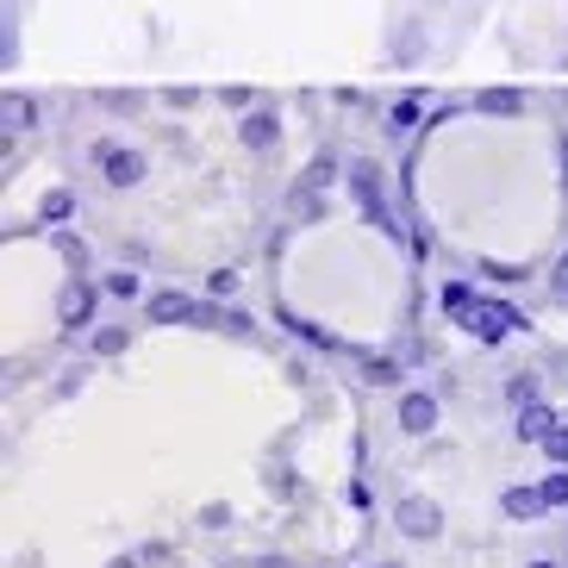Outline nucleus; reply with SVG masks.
<instances>
[{
    "instance_id": "nucleus-17",
    "label": "nucleus",
    "mask_w": 568,
    "mask_h": 568,
    "mask_svg": "<svg viewBox=\"0 0 568 568\" xmlns=\"http://www.w3.org/2000/svg\"><path fill=\"white\" fill-rule=\"evenodd\" d=\"M506 400H513V413L518 406H531L537 400V375H506Z\"/></svg>"
},
{
    "instance_id": "nucleus-26",
    "label": "nucleus",
    "mask_w": 568,
    "mask_h": 568,
    "mask_svg": "<svg viewBox=\"0 0 568 568\" xmlns=\"http://www.w3.org/2000/svg\"><path fill=\"white\" fill-rule=\"evenodd\" d=\"M487 275H494V282H518V275H525V268H513V263H481Z\"/></svg>"
},
{
    "instance_id": "nucleus-29",
    "label": "nucleus",
    "mask_w": 568,
    "mask_h": 568,
    "mask_svg": "<svg viewBox=\"0 0 568 568\" xmlns=\"http://www.w3.org/2000/svg\"><path fill=\"white\" fill-rule=\"evenodd\" d=\"M138 562H144V556H113L106 568H138Z\"/></svg>"
},
{
    "instance_id": "nucleus-15",
    "label": "nucleus",
    "mask_w": 568,
    "mask_h": 568,
    "mask_svg": "<svg viewBox=\"0 0 568 568\" xmlns=\"http://www.w3.org/2000/svg\"><path fill=\"white\" fill-rule=\"evenodd\" d=\"M537 494H544V506H568V468L556 463L544 481H537Z\"/></svg>"
},
{
    "instance_id": "nucleus-8",
    "label": "nucleus",
    "mask_w": 568,
    "mask_h": 568,
    "mask_svg": "<svg viewBox=\"0 0 568 568\" xmlns=\"http://www.w3.org/2000/svg\"><path fill=\"white\" fill-rule=\"evenodd\" d=\"M500 513L518 518V525H531V518H544L550 506H544V494H537V487H506V494H500Z\"/></svg>"
},
{
    "instance_id": "nucleus-7",
    "label": "nucleus",
    "mask_w": 568,
    "mask_h": 568,
    "mask_svg": "<svg viewBox=\"0 0 568 568\" xmlns=\"http://www.w3.org/2000/svg\"><path fill=\"white\" fill-rule=\"evenodd\" d=\"M144 313H151L156 325H194V318H201V306L187 301V294H151V306H144Z\"/></svg>"
},
{
    "instance_id": "nucleus-31",
    "label": "nucleus",
    "mask_w": 568,
    "mask_h": 568,
    "mask_svg": "<svg viewBox=\"0 0 568 568\" xmlns=\"http://www.w3.org/2000/svg\"><path fill=\"white\" fill-rule=\"evenodd\" d=\"M562 182H568V138H562Z\"/></svg>"
},
{
    "instance_id": "nucleus-25",
    "label": "nucleus",
    "mask_w": 568,
    "mask_h": 568,
    "mask_svg": "<svg viewBox=\"0 0 568 568\" xmlns=\"http://www.w3.org/2000/svg\"><path fill=\"white\" fill-rule=\"evenodd\" d=\"M201 525H206V531H225V525H232V513H225V506H206Z\"/></svg>"
},
{
    "instance_id": "nucleus-6",
    "label": "nucleus",
    "mask_w": 568,
    "mask_h": 568,
    "mask_svg": "<svg viewBox=\"0 0 568 568\" xmlns=\"http://www.w3.org/2000/svg\"><path fill=\"white\" fill-rule=\"evenodd\" d=\"M400 432L406 437L437 432V400H432V394H400Z\"/></svg>"
},
{
    "instance_id": "nucleus-18",
    "label": "nucleus",
    "mask_w": 568,
    "mask_h": 568,
    "mask_svg": "<svg viewBox=\"0 0 568 568\" xmlns=\"http://www.w3.org/2000/svg\"><path fill=\"white\" fill-rule=\"evenodd\" d=\"M475 301H481V294H475L468 282H450V287H444V306H450V318H463Z\"/></svg>"
},
{
    "instance_id": "nucleus-12",
    "label": "nucleus",
    "mask_w": 568,
    "mask_h": 568,
    "mask_svg": "<svg viewBox=\"0 0 568 568\" xmlns=\"http://www.w3.org/2000/svg\"><path fill=\"white\" fill-rule=\"evenodd\" d=\"M88 325H94V294L75 287V294L63 301V332H88Z\"/></svg>"
},
{
    "instance_id": "nucleus-5",
    "label": "nucleus",
    "mask_w": 568,
    "mask_h": 568,
    "mask_svg": "<svg viewBox=\"0 0 568 568\" xmlns=\"http://www.w3.org/2000/svg\"><path fill=\"white\" fill-rule=\"evenodd\" d=\"M556 425H562V418H556V413H550V406H544V400H531V406H518V418H513V432H518V444H544V437H550Z\"/></svg>"
},
{
    "instance_id": "nucleus-1",
    "label": "nucleus",
    "mask_w": 568,
    "mask_h": 568,
    "mask_svg": "<svg viewBox=\"0 0 568 568\" xmlns=\"http://www.w3.org/2000/svg\"><path fill=\"white\" fill-rule=\"evenodd\" d=\"M344 175H351V194H356V206L368 213V225H382L387 237H400V225H394V206H387V182H382V169H375V163H351Z\"/></svg>"
},
{
    "instance_id": "nucleus-16",
    "label": "nucleus",
    "mask_w": 568,
    "mask_h": 568,
    "mask_svg": "<svg viewBox=\"0 0 568 568\" xmlns=\"http://www.w3.org/2000/svg\"><path fill=\"white\" fill-rule=\"evenodd\" d=\"M363 375H368L375 387H394V382H400V363H394V356H368Z\"/></svg>"
},
{
    "instance_id": "nucleus-20",
    "label": "nucleus",
    "mask_w": 568,
    "mask_h": 568,
    "mask_svg": "<svg viewBox=\"0 0 568 568\" xmlns=\"http://www.w3.org/2000/svg\"><path fill=\"white\" fill-rule=\"evenodd\" d=\"M32 113H38V106L26 101V94H7V125H19V132H26V125H32Z\"/></svg>"
},
{
    "instance_id": "nucleus-3",
    "label": "nucleus",
    "mask_w": 568,
    "mask_h": 568,
    "mask_svg": "<svg viewBox=\"0 0 568 568\" xmlns=\"http://www.w3.org/2000/svg\"><path fill=\"white\" fill-rule=\"evenodd\" d=\"M456 325H463V332H475L481 344H506L525 318H518V306H506V301H475L463 318H456Z\"/></svg>"
},
{
    "instance_id": "nucleus-27",
    "label": "nucleus",
    "mask_w": 568,
    "mask_h": 568,
    "mask_svg": "<svg viewBox=\"0 0 568 568\" xmlns=\"http://www.w3.org/2000/svg\"><path fill=\"white\" fill-rule=\"evenodd\" d=\"M394 125H418V101H400V106H394Z\"/></svg>"
},
{
    "instance_id": "nucleus-10",
    "label": "nucleus",
    "mask_w": 568,
    "mask_h": 568,
    "mask_svg": "<svg viewBox=\"0 0 568 568\" xmlns=\"http://www.w3.org/2000/svg\"><path fill=\"white\" fill-rule=\"evenodd\" d=\"M237 138H244V151H268V144L282 138V119H275V113H244Z\"/></svg>"
},
{
    "instance_id": "nucleus-2",
    "label": "nucleus",
    "mask_w": 568,
    "mask_h": 568,
    "mask_svg": "<svg viewBox=\"0 0 568 568\" xmlns=\"http://www.w3.org/2000/svg\"><path fill=\"white\" fill-rule=\"evenodd\" d=\"M88 156H94V169H101L106 187H138V182H144V169H151V156H144V151H132V144H113V138H101Z\"/></svg>"
},
{
    "instance_id": "nucleus-24",
    "label": "nucleus",
    "mask_w": 568,
    "mask_h": 568,
    "mask_svg": "<svg viewBox=\"0 0 568 568\" xmlns=\"http://www.w3.org/2000/svg\"><path fill=\"white\" fill-rule=\"evenodd\" d=\"M206 287H213V301H219V294H232V287H237V275H232V268H213V275H206Z\"/></svg>"
},
{
    "instance_id": "nucleus-14",
    "label": "nucleus",
    "mask_w": 568,
    "mask_h": 568,
    "mask_svg": "<svg viewBox=\"0 0 568 568\" xmlns=\"http://www.w3.org/2000/svg\"><path fill=\"white\" fill-rule=\"evenodd\" d=\"M282 325H287L294 337H306V344H318V351H337V337L325 332V325H306V318H294V313H282Z\"/></svg>"
},
{
    "instance_id": "nucleus-22",
    "label": "nucleus",
    "mask_w": 568,
    "mask_h": 568,
    "mask_svg": "<svg viewBox=\"0 0 568 568\" xmlns=\"http://www.w3.org/2000/svg\"><path fill=\"white\" fill-rule=\"evenodd\" d=\"M94 351H101V356H119V351H125V332H119V325H106V332H94Z\"/></svg>"
},
{
    "instance_id": "nucleus-23",
    "label": "nucleus",
    "mask_w": 568,
    "mask_h": 568,
    "mask_svg": "<svg viewBox=\"0 0 568 568\" xmlns=\"http://www.w3.org/2000/svg\"><path fill=\"white\" fill-rule=\"evenodd\" d=\"M332 175H337V156H313V163H306V182H318V187H325Z\"/></svg>"
},
{
    "instance_id": "nucleus-21",
    "label": "nucleus",
    "mask_w": 568,
    "mask_h": 568,
    "mask_svg": "<svg viewBox=\"0 0 568 568\" xmlns=\"http://www.w3.org/2000/svg\"><path fill=\"white\" fill-rule=\"evenodd\" d=\"M544 456H550V463H562V468H568V425H556V432L544 437Z\"/></svg>"
},
{
    "instance_id": "nucleus-4",
    "label": "nucleus",
    "mask_w": 568,
    "mask_h": 568,
    "mask_svg": "<svg viewBox=\"0 0 568 568\" xmlns=\"http://www.w3.org/2000/svg\"><path fill=\"white\" fill-rule=\"evenodd\" d=\"M394 525H400V537L432 544V537L444 531V513H437V500H425V494H406V500L394 506Z\"/></svg>"
},
{
    "instance_id": "nucleus-9",
    "label": "nucleus",
    "mask_w": 568,
    "mask_h": 568,
    "mask_svg": "<svg viewBox=\"0 0 568 568\" xmlns=\"http://www.w3.org/2000/svg\"><path fill=\"white\" fill-rule=\"evenodd\" d=\"M287 213L301 219V225H306V219H325V187L306 182V175H301V182L287 187Z\"/></svg>"
},
{
    "instance_id": "nucleus-28",
    "label": "nucleus",
    "mask_w": 568,
    "mask_h": 568,
    "mask_svg": "<svg viewBox=\"0 0 568 568\" xmlns=\"http://www.w3.org/2000/svg\"><path fill=\"white\" fill-rule=\"evenodd\" d=\"M556 294H562V301H568V256H562V263H556Z\"/></svg>"
},
{
    "instance_id": "nucleus-11",
    "label": "nucleus",
    "mask_w": 568,
    "mask_h": 568,
    "mask_svg": "<svg viewBox=\"0 0 568 568\" xmlns=\"http://www.w3.org/2000/svg\"><path fill=\"white\" fill-rule=\"evenodd\" d=\"M475 113L513 119V113H525V94H518V88H481V94H475Z\"/></svg>"
},
{
    "instance_id": "nucleus-13",
    "label": "nucleus",
    "mask_w": 568,
    "mask_h": 568,
    "mask_svg": "<svg viewBox=\"0 0 568 568\" xmlns=\"http://www.w3.org/2000/svg\"><path fill=\"white\" fill-rule=\"evenodd\" d=\"M38 219H44V225H63V219H75V194H69V187H51V194L38 201Z\"/></svg>"
},
{
    "instance_id": "nucleus-19",
    "label": "nucleus",
    "mask_w": 568,
    "mask_h": 568,
    "mask_svg": "<svg viewBox=\"0 0 568 568\" xmlns=\"http://www.w3.org/2000/svg\"><path fill=\"white\" fill-rule=\"evenodd\" d=\"M106 294H113V301H132V294H138V275H132V268H113V275H106Z\"/></svg>"
},
{
    "instance_id": "nucleus-30",
    "label": "nucleus",
    "mask_w": 568,
    "mask_h": 568,
    "mask_svg": "<svg viewBox=\"0 0 568 568\" xmlns=\"http://www.w3.org/2000/svg\"><path fill=\"white\" fill-rule=\"evenodd\" d=\"M525 568H562V562H550V556H531V562H525Z\"/></svg>"
}]
</instances>
